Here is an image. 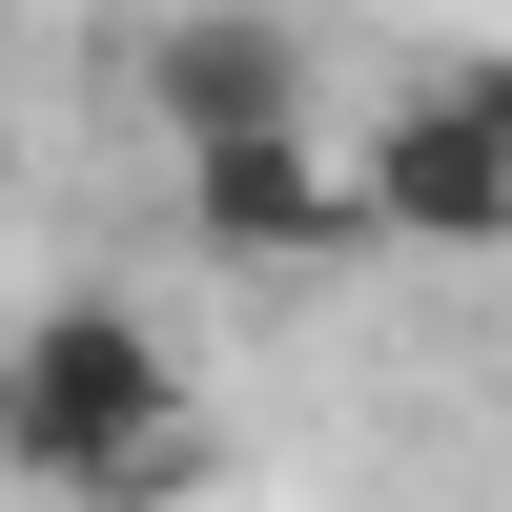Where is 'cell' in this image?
<instances>
[{
	"label": "cell",
	"instance_id": "4",
	"mask_svg": "<svg viewBox=\"0 0 512 512\" xmlns=\"http://www.w3.org/2000/svg\"><path fill=\"white\" fill-rule=\"evenodd\" d=\"M144 103H164V144L308 123V41H287L267 0H185V21H144Z\"/></svg>",
	"mask_w": 512,
	"mask_h": 512
},
{
	"label": "cell",
	"instance_id": "2",
	"mask_svg": "<svg viewBox=\"0 0 512 512\" xmlns=\"http://www.w3.org/2000/svg\"><path fill=\"white\" fill-rule=\"evenodd\" d=\"M349 185H369V246L492 267V246H512V62L472 41V62H451L431 103H390V123L349 144Z\"/></svg>",
	"mask_w": 512,
	"mask_h": 512
},
{
	"label": "cell",
	"instance_id": "3",
	"mask_svg": "<svg viewBox=\"0 0 512 512\" xmlns=\"http://www.w3.org/2000/svg\"><path fill=\"white\" fill-rule=\"evenodd\" d=\"M185 226L226 267H328V246H369V185L308 123H246V144H185Z\"/></svg>",
	"mask_w": 512,
	"mask_h": 512
},
{
	"label": "cell",
	"instance_id": "1",
	"mask_svg": "<svg viewBox=\"0 0 512 512\" xmlns=\"http://www.w3.org/2000/svg\"><path fill=\"white\" fill-rule=\"evenodd\" d=\"M0 472H41L62 512H164L205 492V390L123 287H62V308L0 328Z\"/></svg>",
	"mask_w": 512,
	"mask_h": 512
}]
</instances>
